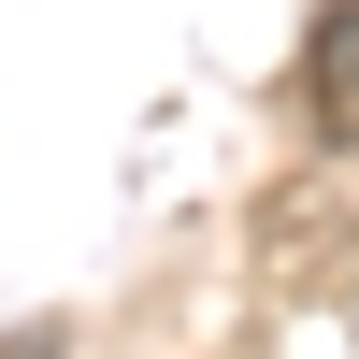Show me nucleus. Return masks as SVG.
Returning <instances> with one entry per match:
<instances>
[{"label":"nucleus","mask_w":359,"mask_h":359,"mask_svg":"<svg viewBox=\"0 0 359 359\" xmlns=\"http://www.w3.org/2000/svg\"><path fill=\"white\" fill-rule=\"evenodd\" d=\"M0 359H72V331H57V316H15V331H0Z\"/></svg>","instance_id":"f03ea898"},{"label":"nucleus","mask_w":359,"mask_h":359,"mask_svg":"<svg viewBox=\"0 0 359 359\" xmlns=\"http://www.w3.org/2000/svg\"><path fill=\"white\" fill-rule=\"evenodd\" d=\"M302 86H316V115H331V130H359V0H331V15H316Z\"/></svg>","instance_id":"f257e3e1"}]
</instances>
